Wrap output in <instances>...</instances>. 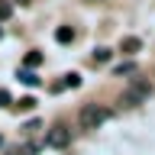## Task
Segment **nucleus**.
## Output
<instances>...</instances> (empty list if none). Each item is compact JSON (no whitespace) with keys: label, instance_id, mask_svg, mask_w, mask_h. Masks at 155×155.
<instances>
[{"label":"nucleus","instance_id":"16","mask_svg":"<svg viewBox=\"0 0 155 155\" xmlns=\"http://www.w3.org/2000/svg\"><path fill=\"white\" fill-rule=\"evenodd\" d=\"M0 36H3V32H0Z\"/></svg>","mask_w":155,"mask_h":155},{"label":"nucleus","instance_id":"2","mask_svg":"<svg viewBox=\"0 0 155 155\" xmlns=\"http://www.w3.org/2000/svg\"><path fill=\"white\" fill-rule=\"evenodd\" d=\"M149 97H152V84L149 81H133L123 91V104L126 107H139V104H149Z\"/></svg>","mask_w":155,"mask_h":155},{"label":"nucleus","instance_id":"3","mask_svg":"<svg viewBox=\"0 0 155 155\" xmlns=\"http://www.w3.org/2000/svg\"><path fill=\"white\" fill-rule=\"evenodd\" d=\"M68 142H71V133H68L65 126H52V129L45 133V145L48 149H65Z\"/></svg>","mask_w":155,"mask_h":155},{"label":"nucleus","instance_id":"4","mask_svg":"<svg viewBox=\"0 0 155 155\" xmlns=\"http://www.w3.org/2000/svg\"><path fill=\"white\" fill-rule=\"evenodd\" d=\"M16 78H19V81H23V84H26V87H39V78L32 74L29 68H19V71H16Z\"/></svg>","mask_w":155,"mask_h":155},{"label":"nucleus","instance_id":"10","mask_svg":"<svg viewBox=\"0 0 155 155\" xmlns=\"http://www.w3.org/2000/svg\"><path fill=\"white\" fill-rule=\"evenodd\" d=\"M10 13H13V3L10 0H0V19H10Z\"/></svg>","mask_w":155,"mask_h":155},{"label":"nucleus","instance_id":"15","mask_svg":"<svg viewBox=\"0 0 155 155\" xmlns=\"http://www.w3.org/2000/svg\"><path fill=\"white\" fill-rule=\"evenodd\" d=\"M0 145H3V136H0Z\"/></svg>","mask_w":155,"mask_h":155},{"label":"nucleus","instance_id":"6","mask_svg":"<svg viewBox=\"0 0 155 155\" xmlns=\"http://www.w3.org/2000/svg\"><path fill=\"white\" fill-rule=\"evenodd\" d=\"M55 39L61 42V45H68V42L74 39V29H71V26H58V29H55Z\"/></svg>","mask_w":155,"mask_h":155},{"label":"nucleus","instance_id":"9","mask_svg":"<svg viewBox=\"0 0 155 155\" xmlns=\"http://www.w3.org/2000/svg\"><path fill=\"white\" fill-rule=\"evenodd\" d=\"M142 45V42H139V39L136 36H129V39H123V52H136V48Z\"/></svg>","mask_w":155,"mask_h":155},{"label":"nucleus","instance_id":"11","mask_svg":"<svg viewBox=\"0 0 155 155\" xmlns=\"http://www.w3.org/2000/svg\"><path fill=\"white\" fill-rule=\"evenodd\" d=\"M39 61H42V52H29V55H26V65L29 68H36Z\"/></svg>","mask_w":155,"mask_h":155},{"label":"nucleus","instance_id":"8","mask_svg":"<svg viewBox=\"0 0 155 155\" xmlns=\"http://www.w3.org/2000/svg\"><path fill=\"white\" fill-rule=\"evenodd\" d=\"M110 55H113V52H110V48H104V45H100V48H94V61H97V65L110 61Z\"/></svg>","mask_w":155,"mask_h":155},{"label":"nucleus","instance_id":"14","mask_svg":"<svg viewBox=\"0 0 155 155\" xmlns=\"http://www.w3.org/2000/svg\"><path fill=\"white\" fill-rule=\"evenodd\" d=\"M19 3H29V0H19Z\"/></svg>","mask_w":155,"mask_h":155},{"label":"nucleus","instance_id":"7","mask_svg":"<svg viewBox=\"0 0 155 155\" xmlns=\"http://www.w3.org/2000/svg\"><path fill=\"white\" fill-rule=\"evenodd\" d=\"M58 87H81V74H74V71H71V74H65V81H61ZM58 87H55V91H58Z\"/></svg>","mask_w":155,"mask_h":155},{"label":"nucleus","instance_id":"12","mask_svg":"<svg viewBox=\"0 0 155 155\" xmlns=\"http://www.w3.org/2000/svg\"><path fill=\"white\" fill-rule=\"evenodd\" d=\"M32 107H36L32 97H23V100H19V110H32Z\"/></svg>","mask_w":155,"mask_h":155},{"label":"nucleus","instance_id":"13","mask_svg":"<svg viewBox=\"0 0 155 155\" xmlns=\"http://www.w3.org/2000/svg\"><path fill=\"white\" fill-rule=\"evenodd\" d=\"M10 104V91H0V107H7Z\"/></svg>","mask_w":155,"mask_h":155},{"label":"nucleus","instance_id":"1","mask_svg":"<svg viewBox=\"0 0 155 155\" xmlns=\"http://www.w3.org/2000/svg\"><path fill=\"white\" fill-rule=\"evenodd\" d=\"M107 120H110V110H107V107H100V104L81 107V116H78L81 129H97V126H104Z\"/></svg>","mask_w":155,"mask_h":155},{"label":"nucleus","instance_id":"5","mask_svg":"<svg viewBox=\"0 0 155 155\" xmlns=\"http://www.w3.org/2000/svg\"><path fill=\"white\" fill-rule=\"evenodd\" d=\"M136 71H139V68H136V61H120V65L113 68V74H116V78H123V74H136Z\"/></svg>","mask_w":155,"mask_h":155}]
</instances>
